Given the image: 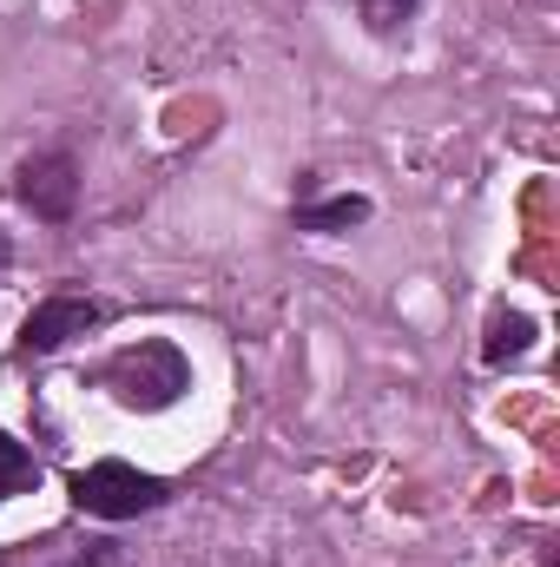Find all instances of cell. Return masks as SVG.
<instances>
[{"instance_id":"1","label":"cell","mask_w":560,"mask_h":567,"mask_svg":"<svg viewBox=\"0 0 560 567\" xmlns=\"http://www.w3.org/2000/svg\"><path fill=\"white\" fill-rule=\"evenodd\" d=\"M106 383H113V396H120L126 410H172V403L191 390V363H185L178 343L145 337V343L120 350V357L106 363Z\"/></svg>"},{"instance_id":"2","label":"cell","mask_w":560,"mask_h":567,"mask_svg":"<svg viewBox=\"0 0 560 567\" xmlns=\"http://www.w3.org/2000/svg\"><path fill=\"white\" fill-rule=\"evenodd\" d=\"M158 502H165V482L139 475L133 462H93L73 475V508L100 522H133V515H152Z\"/></svg>"},{"instance_id":"3","label":"cell","mask_w":560,"mask_h":567,"mask_svg":"<svg viewBox=\"0 0 560 567\" xmlns=\"http://www.w3.org/2000/svg\"><path fill=\"white\" fill-rule=\"evenodd\" d=\"M100 323H106V310H100L93 297H46V303L27 310V323H20V350L46 357V350H60L66 337H86V330H100Z\"/></svg>"},{"instance_id":"4","label":"cell","mask_w":560,"mask_h":567,"mask_svg":"<svg viewBox=\"0 0 560 567\" xmlns=\"http://www.w3.org/2000/svg\"><path fill=\"white\" fill-rule=\"evenodd\" d=\"M20 198L33 205V218H66L73 212V198H80V165L66 158V152H40V158H27L20 165Z\"/></svg>"},{"instance_id":"5","label":"cell","mask_w":560,"mask_h":567,"mask_svg":"<svg viewBox=\"0 0 560 567\" xmlns=\"http://www.w3.org/2000/svg\"><path fill=\"white\" fill-rule=\"evenodd\" d=\"M535 343V317H521V310H495L488 317V343H481V357L488 363H508V357H521Z\"/></svg>"},{"instance_id":"6","label":"cell","mask_w":560,"mask_h":567,"mask_svg":"<svg viewBox=\"0 0 560 567\" xmlns=\"http://www.w3.org/2000/svg\"><path fill=\"white\" fill-rule=\"evenodd\" d=\"M370 218V198H330V205H303L297 212V231H350V225H363Z\"/></svg>"},{"instance_id":"7","label":"cell","mask_w":560,"mask_h":567,"mask_svg":"<svg viewBox=\"0 0 560 567\" xmlns=\"http://www.w3.org/2000/svg\"><path fill=\"white\" fill-rule=\"evenodd\" d=\"M33 475H40V468H33V455H27V449H20V442H13V435L0 429V495H13V488H27Z\"/></svg>"},{"instance_id":"8","label":"cell","mask_w":560,"mask_h":567,"mask_svg":"<svg viewBox=\"0 0 560 567\" xmlns=\"http://www.w3.org/2000/svg\"><path fill=\"white\" fill-rule=\"evenodd\" d=\"M409 7H416V0H363V20H370L376 33H396V27L409 20Z\"/></svg>"},{"instance_id":"9","label":"cell","mask_w":560,"mask_h":567,"mask_svg":"<svg viewBox=\"0 0 560 567\" xmlns=\"http://www.w3.org/2000/svg\"><path fill=\"white\" fill-rule=\"evenodd\" d=\"M0 265H7V238H0Z\"/></svg>"}]
</instances>
